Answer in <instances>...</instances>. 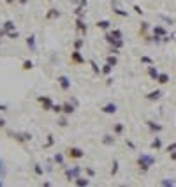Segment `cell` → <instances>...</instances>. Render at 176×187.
Masks as SVG:
<instances>
[{"label":"cell","instance_id":"45","mask_svg":"<svg viewBox=\"0 0 176 187\" xmlns=\"http://www.w3.org/2000/svg\"><path fill=\"white\" fill-rule=\"evenodd\" d=\"M2 111H7V106L5 104H0V113H2Z\"/></svg>","mask_w":176,"mask_h":187},{"label":"cell","instance_id":"40","mask_svg":"<svg viewBox=\"0 0 176 187\" xmlns=\"http://www.w3.org/2000/svg\"><path fill=\"white\" fill-rule=\"evenodd\" d=\"M173 150H176V141H174V143H171V145H169V147L166 148V152H167V154H171Z\"/></svg>","mask_w":176,"mask_h":187},{"label":"cell","instance_id":"42","mask_svg":"<svg viewBox=\"0 0 176 187\" xmlns=\"http://www.w3.org/2000/svg\"><path fill=\"white\" fill-rule=\"evenodd\" d=\"M86 4H88V0H79V4H78V5H81V7L86 9Z\"/></svg>","mask_w":176,"mask_h":187},{"label":"cell","instance_id":"33","mask_svg":"<svg viewBox=\"0 0 176 187\" xmlns=\"http://www.w3.org/2000/svg\"><path fill=\"white\" fill-rule=\"evenodd\" d=\"M34 173H35L37 177H42V175H44V168H42L39 163H35V164H34Z\"/></svg>","mask_w":176,"mask_h":187},{"label":"cell","instance_id":"22","mask_svg":"<svg viewBox=\"0 0 176 187\" xmlns=\"http://www.w3.org/2000/svg\"><path fill=\"white\" fill-rule=\"evenodd\" d=\"M56 124H58V127H67V125H69V120H67V115H65V113H62L60 117H58Z\"/></svg>","mask_w":176,"mask_h":187},{"label":"cell","instance_id":"3","mask_svg":"<svg viewBox=\"0 0 176 187\" xmlns=\"http://www.w3.org/2000/svg\"><path fill=\"white\" fill-rule=\"evenodd\" d=\"M81 166H72V168H65L64 175H65V180L67 182H74V178H78L81 175Z\"/></svg>","mask_w":176,"mask_h":187},{"label":"cell","instance_id":"20","mask_svg":"<svg viewBox=\"0 0 176 187\" xmlns=\"http://www.w3.org/2000/svg\"><path fill=\"white\" fill-rule=\"evenodd\" d=\"M60 11L58 9H49L48 12H46V20H55V18H60Z\"/></svg>","mask_w":176,"mask_h":187},{"label":"cell","instance_id":"14","mask_svg":"<svg viewBox=\"0 0 176 187\" xmlns=\"http://www.w3.org/2000/svg\"><path fill=\"white\" fill-rule=\"evenodd\" d=\"M74 184L78 185V187H88L90 185V177H78V178H74Z\"/></svg>","mask_w":176,"mask_h":187},{"label":"cell","instance_id":"23","mask_svg":"<svg viewBox=\"0 0 176 187\" xmlns=\"http://www.w3.org/2000/svg\"><path fill=\"white\" fill-rule=\"evenodd\" d=\"M2 28H5L7 32H11V30H16V25H14V21H12V20H7V21H4V23H2Z\"/></svg>","mask_w":176,"mask_h":187},{"label":"cell","instance_id":"46","mask_svg":"<svg viewBox=\"0 0 176 187\" xmlns=\"http://www.w3.org/2000/svg\"><path fill=\"white\" fill-rule=\"evenodd\" d=\"M171 159H173V161H176V150H173V152H171Z\"/></svg>","mask_w":176,"mask_h":187},{"label":"cell","instance_id":"50","mask_svg":"<svg viewBox=\"0 0 176 187\" xmlns=\"http://www.w3.org/2000/svg\"><path fill=\"white\" fill-rule=\"evenodd\" d=\"M2 185H4V182H2V180H0V187H2Z\"/></svg>","mask_w":176,"mask_h":187},{"label":"cell","instance_id":"27","mask_svg":"<svg viewBox=\"0 0 176 187\" xmlns=\"http://www.w3.org/2000/svg\"><path fill=\"white\" fill-rule=\"evenodd\" d=\"M153 150H160V148H162V139H160L158 136H155V139L152 141V145H150Z\"/></svg>","mask_w":176,"mask_h":187},{"label":"cell","instance_id":"12","mask_svg":"<svg viewBox=\"0 0 176 187\" xmlns=\"http://www.w3.org/2000/svg\"><path fill=\"white\" fill-rule=\"evenodd\" d=\"M144 124L148 125V129H150L152 133H160V131H162V129H164V127L160 125V124H157V122H153V120H146Z\"/></svg>","mask_w":176,"mask_h":187},{"label":"cell","instance_id":"4","mask_svg":"<svg viewBox=\"0 0 176 187\" xmlns=\"http://www.w3.org/2000/svg\"><path fill=\"white\" fill-rule=\"evenodd\" d=\"M37 103H41V106H42V109L44 111H53V99L49 97V95H39L37 97Z\"/></svg>","mask_w":176,"mask_h":187},{"label":"cell","instance_id":"6","mask_svg":"<svg viewBox=\"0 0 176 187\" xmlns=\"http://www.w3.org/2000/svg\"><path fill=\"white\" fill-rule=\"evenodd\" d=\"M70 64H72V65H83V64H85V58H83L81 51L74 50V51L70 53Z\"/></svg>","mask_w":176,"mask_h":187},{"label":"cell","instance_id":"10","mask_svg":"<svg viewBox=\"0 0 176 187\" xmlns=\"http://www.w3.org/2000/svg\"><path fill=\"white\" fill-rule=\"evenodd\" d=\"M95 27L100 28V30H104V32H108V30H111V28H113V23L109 20H100V21L95 23Z\"/></svg>","mask_w":176,"mask_h":187},{"label":"cell","instance_id":"39","mask_svg":"<svg viewBox=\"0 0 176 187\" xmlns=\"http://www.w3.org/2000/svg\"><path fill=\"white\" fill-rule=\"evenodd\" d=\"M125 145L130 148V150H136V145H134V141H130V139H125Z\"/></svg>","mask_w":176,"mask_h":187},{"label":"cell","instance_id":"7","mask_svg":"<svg viewBox=\"0 0 176 187\" xmlns=\"http://www.w3.org/2000/svg\"><path fill=\"white\" fill-rule=\"evenodd\" d=\"M76 30H78L83 37H86V34H88V27H86V23H85L83 18H76Z\"/></svg>","mask_w":176,"mask_h":187},{"label":"cell","instance_id":"28","mask_svg":"<svg viewBox=\"0 0 176 187\" xmlns=\"http://www.w3.org/2000/svg\"><path fill=\"white\" fill-rule=\"evenodd\" d=\"M72 46H74V50L81 51V48L85 46V37H78V39L74 41V44H72Z\"/></svg>","mask_w":176,"mask_h":187},{"label":"cell","instance_id":"29","mask_svg":"<svg viewBox=\"0 0 176 187\" xmlns=\"http://www.w3.org/2000/svg\"><path fill=\"white\" fill-rule=\"evenodd\" d=\"M74 14H76V18H83V20H85V14H86V11H85V7H81V5H76V9H74Z\"/></svg>","mask_w":176,"mask_h":187},{"label":"cell","instance_id":"17","mask_svg":"<svg viewBox=\"0 0 176 187\" xmlns=\"http://www.w3.org/2000/svg\"><path fill=\"white\" fill-rule=\"evenodd\" d=\"M62 106H64V113L67 115V117H70V115H72V113H74V111H76V106H74V104H72V103H70V101H69V103H64Z\"/></svg>","mask_w":176,"mask_h":187},{"label":"cell","instance_id":"32","mask_svg":"<svg viewBox=\"0 0 176 187\" xmlns=\"http://www.w3.org/2000/svg\"><path fill=\"white\" fill-rule=\"evenodd\" d=\"M157 81H158V85H166V83L169 81V76H167L166 73H160L158 78H157Z\"/></svg>","mask_w":176,"mask_h":187},{"label":"cell","instance_id":"51","mask_svg":"<svg viewBox=\"0 0 176 187\" xmlns=\"http://www.w3.org/2000/svg\"><path fill=\"white\" fill-rule=\"evenodd\" d=\"M46 2H51V0H46Z\"/></svg>","mask_w":176,"mask_h":187},{"label":"cell","instance_id":"37","mask_svg":"<svg viewBox=\"0 0 176 187\" xmlns=\"http://www.w3.org/2000/svg\"><path fill=\"white\" fill-rule=\"evenodd\" d=\"M141 64H146V65H153V60L150 58V56L143 55V56H141Z\"/></svg>","mask_w":176,"mask_h":187},{"label":"cell","instance_id":"30","mask_svg":"<svg viewBox=\"0 0 176 187\" xmlns=\"http://www.w3.org/2000/svg\"><path fill=\"white\" fill-rule=\"evenodd\" d=\"M118 169H120V163L118 161H113V166H111V177H116L118 175Z\"/></svg>","mask_w":176,"mask_h":187},{"label":"cell","instance_id":"13","mask_svg":"<svg viewBox=\"0 0 176 187\" xmlns=\"http://www.w3.org/2000/svg\"><path fill=\"white\" fill-rule=\"evenodd\" d=\"M162 95H164V92L160 90V88H157V90H153V92H150V94H146L144 97L148 99V101H158V99L162 97Z\"/></svg>","mask_w":176,"mask_h":187},{"label":"cell","instance_id":"18","mask_svg":"<svg viewBox=\"0 0 176 187\" xmlns=\"http://www.w3.org/2000/svg\"><path fill=\"white\" fill-rule=\"evenodd\" d=\"M113 67H114V65H111V64H108V62H106L104 65H102V67H100V74L108 78V76H109V74L113 73Z\"/></svg>","mask_w":176,"mask_h":187},{"label":"cell","instance_id":"34","mask_svg":"<svg viewBox=\"0 0 176 187\" xmlns=\"http://www.w3.org/2000/svg\"><path fill=\"white\" fill-rule=\"evenodd\" d=\"M85 175H86V177H90V178H95V175H97V173H95V169H93V168L85 166Z\"/></svg>","mask_w":176,"mask_h":187},{"label":"cell","instance_id":"8","mask_svg":"<svg viewBox=\"0 0 176 187\" xmlns=\"http://www.w3.org/2000/svg\"><path fill=\"white\" fill-rule=\"evenodd\" d=\"M100 111L104 113V115H114L116 111H118V106H116L114 103H108V104H104L100 108Z\"/></svg>","mask_w":176,"mask_h":187},{"label":"cell","instance_id":"49","mask_svg":"<svg viewBox=\"0 0 176 187\" xmlns=\"http://www.w3.org/2000/svg\"><path fill=\"white\" fill-rule=\"evenodd\" d=\"M0 171H2V161H0ZM0 178H2V175H0Z\"/></svg>","mask_w":176,"mask_h":187},{"label":"cell","instance_id":"24","mask_svg":"<svg viewBox=\"0 0 176 187\" xmlns=\"http://www.w3.org/2000/svg\"><path fill=\"white\" fill-rule=\"evenodd\" d=\"M53 145H55V136L53 134H48L46 136V143L42 145V148H51Z\"/></svg>","mask_w":176,"mask_h":187},{"label":"cell","instance_id":"1","mask_svg":"<svg viewBox=\"0 0 176 187\" xmlns=\"http://www.w3.org/2000/svg\"><path fill=\"white\" fill-rule=\"evenodd\" d=\"M137 166H139V171L141 173H146L153 164H155V157L153 155H150V154H141L139 157H137Z\"/></svg>","mask_w":176,"mask_h":187},{"label":"cell","instance_id":"36","mask_svg":"<svg viewBox=\"0 0 176 187\" xmlns=\"http://www.w3.org/2000/svg\"><path fill=\"white\" fill-rule=\"evenodd\" d=\"M113 12L116 14V16H120V18H127L129 16V12L127 11H122V9H113Z\"/></svg>","mask_w":176,"mask_h":187},{"label":"cell","instance_id":"19","mask_svg":"<svg viewBox=\"0 0 176 187\" xmlns=\"http://www.w3.org/2000/svg\"><path fill=\"white\" fill-rule=\"evenodd\" d=\"M158 69L155 67V65H148V76H150V80H155L157 81V78H158Z\"/></svg>","mask_w":176,"mask_h":187},{"label":"cell","instance_id":"16","mask_svg":"<svg viewBox=\"0 0 176 187\" xmlns=\"http://www.w3.org/2000/svg\"><path fill=\"white\" fill-rule=\"evenodd\" d=\"M125 133V125L122 124V122H116L114 125H113V134L114 136H122Z\"/></svg>","mask_w":176,"mask_h":187},{"label":"cell","instance_id":"35","mask_svg":"<svg viewBox=\"0 0 176 187\" xmlns=\"http://www.w3.org/2000/svg\"><path fill=\"white\" fill-rule=\"evenodd\" d=\"M21 69H23V71H30V69H34V62H32V60H23Z\"/></svg>","mask_w":176,"mask_h":187},{"label":"cell","instance_id":"5","mask_svg":"<svg viewBox=\"0 0 176 187\" xmlns=\"http://www.w3.org/2000/svg\"><path fill=\"white\" fill-rule=\"evenodd\" d=\"M56 83L60 85V88H62L64 92H69V90H70V85H72V83H70V80H69L65 74L58 76V78H56Z\"/></svg>","mask_w":176,"mask_h":187},{"label":"cell","instance_id":"48","mask_svg":"<svg viewBox=\"0 0 176 187\" xmlns=\"http://www.w3.org/2000/svg\"><path fill=\"white\" fill-rule=\"evenodd\" d=\"M5 2H7V4H14V2H16V0H5Z\"/></svg>","mask_w":176,"mask_h":187},{"label":"cell","instance_id":"31","mask_svg":"<svg viewBox=\"0 0 176 187\" xmlns=\"http://www.w3.org/2000/svg\"><path fill=\"white\" fill-rule=\"evenodd\" d=\"M88 64H90V67H92V71H93V74H100V67L97 65V62H95L93 58L88 60Z\"/></svg>","mask_w":176,"mask_h":187},{"label":"cell","instance_id":"26","mask_svg":"<svg viewBox=\"0 0 176 187\" xmlns=\"http://www.w3.org/2000/svg\"><path fill=\"white\" fill-rule=\"evenodd\" d=\"M106 62H108V64H111V65H116V64H118V55L109 53V55L106 56Z\"/></svg>","mask_w":176,"mask_h":187},{"label":"cell","instance_id":"44","mask_svg":"<svg viewBox=\"0 0 176 187\" xmlns=\"http://www.w3.org/2000/svg\"><path fill=\"white\" fill-rule=\"evenodd\" d=\"M5 125H7V122H5V120H4V118H0V129H4V127H5Z\"/></svg>","mask_w":176,"mask_h":187},{"label":"cell","instance_id":"9","mask_svg":"<svg viewBox=\"0 0 176 187\" xmlns=\"http://www.w3.org/2000/svg\"><path fill=\"white\" fill-rule=\"evenodd\" d=\"M26 48L30 50V51H34V53H35V50H37V37H35L34 34L26 37Z\"/></svg>","mask_w":176,"mask_h":187},{"label":"cell","instance_id":"25","mask_svg":"<svg viewBox=\"0 0 176 187\" xmlns=\"http://www.w3.org/2000/svg\"><path fill=\"white\" fill-rule=\"evenodd\" d=\"M166 34H167V32L164 30L162 27H158V25L153 27V35H157V37H166Z\"/></svg>","mask_w":176,"mask_h":187},{"label":"cell","instance_id":"21","mask_svg":"<svg viewBox=\"0 0 176 187\" xmlns=\"http://www.w3.org/2000/svg\"><path fill=\"white\" fill-rule=\"evenodd\" d=\"M111 34L113 39H123V32L120 30V28H111V30H108Z\"/></svg>","mask_w":176,"mask_h":187},{"label":"cell","instance_id":"47","mask_svg":"<svg viewBox=\"0 0 176 187\" xmlns=\"http://www.w3.org/2000/svg\"><path fill=\"white\" fill-rule=\"evenodd\" d=\"M18 2H20V4H23V5H25V4H28V0H18Z\"/></svg>","mask_w":176,"mask_h":187},{"label":"cell","instance_id":"15","mask_svg":"<svg viewBox=\"0 0 176 187\" xmlns=\"http://www.w3.org/2000/svg\"><path fill=\"white\" fill-rule=\"evenodd\" d=\"M114 141H116L114 134H104L102 136V145H106V147H113Z\"/></svg>","mask_w":176,"mask_h":187},{"label":"cell","instance_id":"41","mask_svg":"<svg viewBox=\"0 0 176 187\" xmlns=\"http://www.w3.org/2000/svg\"><path fill=\"white\" fill-rule=\"evenodd\" d=\"M160 184L162 185H174V180H162Z\"/></svg>","mask_w":176,"mask_h":187},{"label":"cell","instance_id":"52","mask_svg":"<svg viewBox=\"0 0 176 187\" xmlns=\"http://www.w3.org/2000/svg\"><path fill=\"white\" fill-rule=\"evenodd\" d=\"M0 27H2V23H0Z\"/></svg>","mask_w":176,"mask_h":187},{"label":"cell","instance_id":"2","mask_svg":"<svg viewBox=\"0 0 176 187\" xmlns=\"http://www.w3.org/2000/svg\"><path fill=\"white\" fill-rule=\"evenodd\" d=\"M65 155L69 157L70 161H79V159H83V157H85V150L79 148V147H69L65 150Z\"/></svg>","mask_w":176,"mask_h":187},{"label":"cell","instance_id":"11","mask_svg":"<svg viewBox=\"0 0 176 187\" xmlns=\"http://www.w3.org/2000/svg\"><path fill=\"white\" fill-rule=\"evenodd\" d=\"M53 163L55 164H58V166H62V168H65L67 164H65V157H64V154L62 152H56L55 155H53Z\"/></svg>","mask_w":176,"mask_h":187},{"label":"cell","instance_id":"43","mask_svg":"<svg viewBox=\"0 0 176 187\" xmlns=\"http://www.w3.org/2000/svg\"><path fill=\"white\" fill-rule=\"evenodd\" d=\"M134 11H136V12H137V14H143V9H141V7H139V5H134Z\"/></svg>","mask_w":176,"mask_h":187},{"label":"cell","instance_id":"38","mask_svg":"<svg viewBox=\"0 0 176 187\" xmlns=\"http://www.w3.org/2000/svg\"><path fill=\"white\" fill-rule=\"evenodd\" d=\"M7 37H9V39H14V41H16V39L20 37V34H18V30H11V32H7Z\"/></svg>","mask_w":176,"mask_h":187}]
</instances>
